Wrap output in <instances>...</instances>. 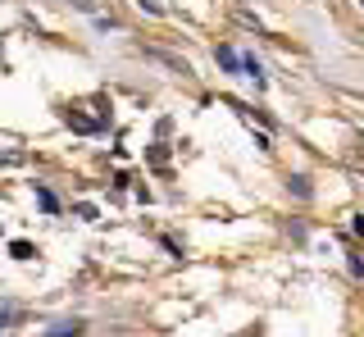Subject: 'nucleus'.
Returning <instances> with one entry per match:
<instances>
[{
  "instance_id": "nucleus-1",
  "label": "nucleus",
  "mask_w": 364,
  "mask_h": 337,
  "mask_svg": "<svg viewBox=\"0 0 364 337\" xmlns=\"http://www.w3.org/2000/svg\"><path fill=\"white\" fill-rule=\"evenodd\" d=\"M242 73L255 82V92H264V69H259V60L255 55H242Z\"/></svg>"
},
{
  "instance_id": "nucleus-2",
  "label": "nucleus",
  "mask_w": 364,
  "mask_h": 337,
  "mask_svg": "<svg viewBox=\"0 0 364 337\" xmlns=\"http://www.w3.org/2000/svg\"><path fill=\"white\" fill-rule=\"evenodd\" d=\"M214 60H219L228 73H237V69H242V55H237L232 46H219V50H214Z\"/></svg>"
},
{
  "instance_id": "nucleus-3",
  "label": "nucleus",
  "mask_w": 364,
  "mask_h": 337,
  "mask_svg": "<svg viewBox=\"0 0 364 337\" xmlns=\"http://www.w3.org/2000/svg\"><path fill=\"white\" fill-rule=\"evenodd\" d=\"M287 187H291V196L310 200V178H305V173H291V178H287Z\"/></svg>"
},
{
  "instance_id": "nucleus-4",
  "label": "nucleus",
  "mask_w": 364,
  "mask_h": 337,
  "mask_svg": "<svg viewBox=\"0 0 364 337\" xmlns=\"http://www.w3.org/2000/svg\"><path fill=\"white\" fill-rule=\"evenodd\" d=\"M9 255H14V260H32V255H37V251H32V242L14 237V242H9Z\"/></svg>"
},
{
  "instance_id": "nucleus-5",
  "label": "nucleus",
  "mask_w": 364,
  "mask_h": 337,
  "mask_svg": "<svg viewBox=\"0 0 364 337\" xmlns=\"http://www.w3.org/2000/svg\"><path fill=\"white\" fill-rule=\"evenodd\" d=\"M41 337H82V323H60V328H50V333H41Z\"/></svg>"
},
{
  "instance_id": "nucleus-6",
  "label": "nucleus",
  "mask_w": 364,
  "mask_h": 337,
  "mask_svg": "<svg viewBox=\"0 0 364 337\" xmlns=\"http://www.w3.org/2000/svg\"><path fill=\"white\" fill-rule=\"evenodd\" d=\"M37 200H41V210H46V215H55V210H60V200H55V192H46V187H37Z\"/></svg>"
},
{
  "instance_id": "nucleus-7",
  "label": "nucleus",
  "mask_w": 364,
  "mask_h": 337,
  "mask_svg": "<svg viewBox=\"0 0 364 337\" xmlns=\"http://www.w3.org/2000/svg\"><path fill=\"white\" fill-rule=\"evenodd\" d=\"M151 164H159V168L168 164V151H164V146H151Z\"/></svg>"
},
{
  "instance_id": "nucleus-8",
  "label": "nucleus",
  "mask_w": 364,
  "mask_h": 337,
  "mask_svg": "<svg viewBox=\"0 0 364 337\" xmlns=\"http://www.w3.org/2000/svg\"><path fill=\"white\" fill-rule=\"evenodd\" d=\"M346 269H350V278H360V274H364V260H360V255H350Z\"/></svg>"
},
{
  "instance_id": "nucleus-9",
  "label": "nucleus",
  "mask_w": 364,
  "mask_h": 337,
  "mask_svg": "<svg viewBox=\"0 0 364 337\" xmlns=\"http://www.w3.org/2000/svg\"><path fill=\"white\" fill-rule=\"evenodd\" d=\"M18 319V310H0V328H5V323H14Z\"/></svg>"
},
{
  "instance_id": "nucleus-10",
  "label": "nucleus",
  "mask_w": 364,
  "mask_h": 337,
  "mask_svg": "<svg viewBox=\"0 0 364 337\" xmlns=\"http://www.w3.org/2000/svg\"><path fill=\"white\" fill-rule=\"evenodd\" d=\"M350 228H355V232H360V237H364V215H355V223H350Z\"/></svg>"
},
{
  "instance_id": "nucleus-11",
  "label": "nucleus",
  "mask_w": 364,
  "mask_h": 337,
  "mask_svg": "<svg viewBox=\"0 0 364 337\" xmlns=\"http://www.w3.org/2000/svg\"><path fill=\"white\" fill-rule=\"evenodd\" d=\"M360 5H364V0H360Z\"/></svg>"
}]
</instances>
